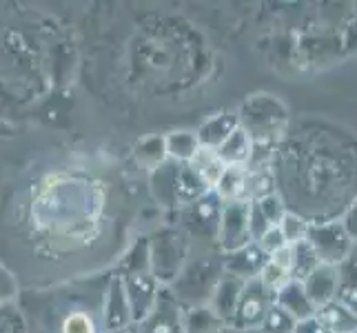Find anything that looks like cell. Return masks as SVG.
Returning <instances> with one entry per match:
<instances>
[{"label":"cell","mask_w":357,"mask_h":333,"mask_svg":"<svg viewBox=\"0 0 357 333\" xmlns=\"http://www.w3.org/2000/svg\"><path fill=\"white\" fill-rule=\"evenodd\" d=\"M304 293L313 309H319L328 302H333V291H335V271L326 265H317L311 274L304 276Z\"/></svg>","instance_id":"cell-1"},{"label":"cell","mask_w":357,"mask_h":333,"mask_svg":"<svg viewBox=\"0 0 357 333\" xmlns=\"http://www.w3.org/2000/svg\"><path fill=\"white\" fill-rule=\"evenodd\" d=\"M317 320L333 333H357V316L344 302H328L317 309Z\"/></svg>","instance_id":"cell-2"},{"label":"cell","mask_w":357,"mask_h":333,"mask_svg":"<svg viewBox=\"0 0 357 333\" xmlns=\"http://www.w3.org/2000/svg\"><path fill=\"white\" fill-rule=\"evenodd\" d=\"M218 158L222 160L227 167H240L251 154V140L242 129H236L231 135H227L225 142L220 145V149L215 151Z\"/></svg>","instance_id":"cell-3"},{"label":"cell","mask_w":357,"mask_h":333,"mask_svg":"<svg viewBox=\"0 0 357 333\" xmlns=\"http://www.w3.org/2000/svg\"><path fill=\"white\" fill-rule=\"evenodd\" d=\"M193 165H195V169H198L200 174L206 178V182H211V184H218V180L222 178L225 169H227V165H225L222 160L218 158V154L211 151V149H200V151H195Z\"/></svg>","instance_id":"cell-4"},{"label":"cell","mask_w":357,"mask_h":333,"mask_svg":"<svg viewBox=\"0 0 357 333\" xmlns=\"http://www.w3.org/2000/svg\"><path fill=\"white\" fill-rule=\"evenodd\" d=\"M278 227L282 231V236H284L287 244H291V246L304 242L306 240V233H309V227H306V222L300 216H295V214H284V216H282L280 222H278Z\"/></svg>","instance_id":"cell-5"},{"label":"cell","mask_w":357,"mask_h":333,"mask_svg":"<svg viewBox=\"0 0 357 333\" xmlns=\"http://www.w3.org/2000/svg\"><path fill=\"white\" fill-rule=\"evenodd\" d=\"M291 282V274L284 269H280L278 265L268 262L262 269V285L271 291H282Z\"/></svg>","instance_id":"cell-6"},{"label":"cell","mask_w":357,"mask_h":333,"mask_svg":"<svg viewBox=\"0 0 357 333\" xmlns=\"http://www.w3.org/2000/svg\"><path fill=\"white\" fill-rule=\"evenodd\" d=\"M282 246H287V240H284V236H282L280 227H278V225L266 227L264 233L260 236V249H262L264 253H271V256H273L275 251L282 249Z\"/></svg>","instance_id":"cell-7"},{"label":"cell","mask_w":357,"mask_h":333,"mask_svg":"<svg viewBox=\"0 0 357 333\" xmlns=\"http://www.w3.org/2000/svg\"><path fill=\"white\" fill-rule=\"evenodd\" d=\"M63 333H96L93 323L84 313H73L65 320Z\"/></svg>","instance_id":"cell-8"},{"label":"cell","mask_w":357,"mask_h":333,"mask_svg":"<svg viewBox=\"0 0 357 333\" xmlns=\"http://www.w3.org/2000/svg\"><path fill=\"white\" fill-rule=\"evenodd\" d=\"M295 258H298V253H295V246L287 244V246H282L280 251H275L273 256H271V262L278 265L280 269L289 271V274H293V269H295Z\"/></svg>","instance_id":"cell-9"}]
</instances>
